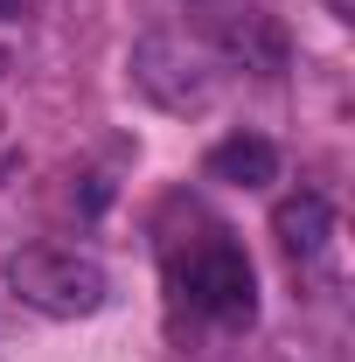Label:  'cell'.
Listing matches in <instances>:
<instances>
[{
    "instance_id": "6da1fadb",
    "label": "cell",
    "mask_w": 355,
    "mask_h": 362,
    "mask_svg": "<svg viewBox=\"0 0 355 362\" xmlns=\"http://www.w3.org/2000/svg\"><path fill=\"white\" fill-rule=\"evenodd\" d=\"M7 286L21 307H35L49 320H84L105 307V265L84 258V251H63V244H21L7 258Z\"/></svg>"
},
{
    "instance_id": "7a4b0ae2",
    "label": "cell",
    "mask_w": 355,
    "mask_h": 362,
    "mask_svg": "<svg viewBox=\"0 0 355 362\" xmlns=\"http://www.w3.org/2000/svg\"><path fill=\"white\" fill-rule=\"evenodd\" d=\"M133 90L153 105V112H168V119H195V112H209V98H216V70H209V56L195 42H181V35H139L133 42Z\"/></svg>"
},
{
    "instance_id": "3957f363",
    "label": "cell",
    "mask_w": 355,
    "mask_h": 362,
    "mask_svg": "<svg viewBox=\"0 0 355 362\" xmlns=\"http://www.w3.org/2000/svg\"><path fill=\"white\" fill-rule=\"evenodd\" d=\"M175 286H181V300L209 320H251V307H258L251 258L230 237H202L188 258H175Z\"/></svg>"
},
{
    "instance_id": "277c9868",
    "label": "cell",
    "mask_w": 355,
    "mask_h": 362,
    "mask_svg": "<svg viewBox=\"0 0 355 362\" xmlns=\"http://www.w3.org/2000/svg\"><path fill=\"white\" fill-rule=\"evenodd\" d=\"M272 237H279V251H286V258H320V244L334 237V202H327L320 188L286 195V202L272 209Z\"/></svg>"
},
{
    "instance_id": "5b68a950",
    "label": "cell",
    "mask_w": 355,
    "mask_h": 362,
    "mask_svg": "<svg viewBox=\"0 0 355 362\" xmlns=\"http://www.w3.org/2000/svg\"><path fill=\"white\" fill-rule=\"evenodd\" d=\"M223 49H230L244 70H258V77H279V70H286V28L272 21L265 7L223 14Z\"/></svg>"
},
{
    "instance_id": "8992f818",
    "label": "cell",
    "mask_w": 355,
    "mask_h": 362,
    "mask_svg": "<svg viewBox=\"0 0 355 362\" xmlns=\"http://www.w3.org/2000/svg\"><path fill=\"white\" fill-rule=\"evenodd\" d=\"M209 181H230V188H265V181H279V146L258 133H230L209 146Z\"/></svg>"
},
{
    "instance_id": "52a82bcc",
    "label": "cell",
    "mask_w": 355,
    "mask_h": 362,
    "mask_svg": "<svg viewBox=\"0 0 355 362\" xmlns=\"http://www.w3.org/2000/svg\"><path fill=\"white\" fill-rule=\"evenodd\" d=\"M0 77H7V49H0Z\"/></svg>"
}]
</instances>
